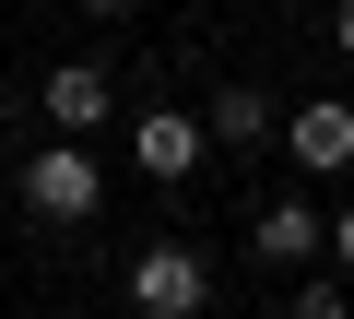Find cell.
Wrapping results in <instances>:
<instances>
[{"instance_id":"obj_12","label":"cell","mask_w":354,"mask_h":319,"mask_svg":"<svg viewBox=\"0 0 354 319\" xmlns=\"http://www.w3.org/2000/svg\"><path fill=\"white\" fill-rule=\"evenodd\" d=\"M0 48H12V24H0Z\"/></svg>"},{"instance_id":"obj_13","label":"cell","mask_w":354,"mask_h":319,"mask_svg":"<svg viewBox=\"0 0 354 319\" xmlns=\"http://www.w3.org/2000/svg\"><path fill=\"white\" fill-rule=\"evenodd\" d=\"M36 319H59V307H36Z\"/></svg>"},{"instance_id":"obj_11","label":"cell","mask_w":354,"mask_h":319,"mask_svg":"<svg viewBox=\"0 0 354 319\" xmlns=\"http://www.w3.org/2000/svg\"><path fill=\"white\" fill-rule=\"evenodd\" d=\"M71 12H95V24H118V12H142V0H71Z\"/></svg>"},{"instance_id":"obj_7","label":"cell","mask_w":354,"mask_h":319,"mask_svg":"<svg viewBox=\"0 0 354 319\" xmlns=\"http://www.w3.org/2000/svg\"><path fill=\"white\" fill-rule=\"evenodd\" d=\"M283 130V107L260 95V83H213V118H201V142H225V154H260Z\"/></svg>"},{"instance_id":"obj_10","label":"cell","mask_w":354,"mask_h":319,"mask_svg":"<svg viewBox=\"0 0 354 319\" xmlns=\"http://www.w3.org/2000/svg\"><path fill=\"white\" fill-rule=\"evenodd\" d=\"M330 48H342V60H354V0H330Z\"/></svg>"},{"instance_id":"obj_8","label":"cell","mask_w":354,"mask_h":319,"mask_svg":"<svg viewBox=\"0 0 354 319\" xmlns=\"http://www.w3.org/2000/svg\"><path fill=\"white\" fill-rule=\"evenodd\" d=\"M295 319H354V295L342 284H295Z\"/></svg>"},{"instance_id":"obj_5","label":"cell","mask_w":354,"mask_h":319,"mask_svg":"<svg viewBox=\"0 0 354 319\" xmlns=\"http://www.w3.org/2000/svg\"><path fill=\"white\" fill-rule=\"evenodd\" d=\"M36 107H48L59 142H95V130L118 118V83H106V60H59V71L36 83Z\"/></svg>"},{"instance_id":"obj_9","label":"cell","mask_w":354,"mask_h":319,"mask_svg":"<svg viewBox=\"0 0 354 319\" xmlns=\"http://www.w3.org/2000/svg\"><path fill=\"white\" fill-rule=\"evenodd\" d=\"M319 248H330V260H342V272H354V201H342V213H330V237H319Z\"/></svg>"},{"instance_id":"obj_3","label":"cell","mask_w":354,"mask_h":319,"mask_svg":"<svg viewBox=\"0 0 354 319\" xmlns=\"http://www.w3.org/2000/svg\"><path fill=\"white\" fill-rule=\"evenodd\" d=\"M272 142L295 154V178H342L354 166V95H295Z\"/></svg>"},{"instance_id":"obj_4","label":"cell","mask_w":354,"mask_h":319,"mask_svg":"<svg viewBox=\"0 0 354 319\" xmlns=\"http://www.w3.org/2000/svg\"><path fill=\"white\" fill-rule=\"evenodd\" d=\"M319 237H330V213H319L307 190H272V201L248 213V260H260V272H307Z\"/></svg>"},{"instance_id":"obj_6","label":"cell","mask_w":354,"mask_h":319,"mask_svg":"<svg viewBox=\"0 0 354 319\" xmlns=\"http://www.w3.org/2000/svg\"><path fill=\"white\" fill-rule=\"evenodd\" d=\"M130 166H142V178H189V166H201V118H189V107H142V118H130Z\"/></svg>"},{"instance_id":"obj_2","label":"cell","mask_w":354,"mask_h":319,"mask_svg":"<svg viewBox=\"0 0 354 319\" xmlns=\"http://www.w3.org/2000/svg\"><path fill=\"white\" fill-rule=\"evenodd\" d=\"M95 201H106V166L83 142H36L24 154V213L36 225H95Z\"/></svg>"},{"instance_id":"obj_1","label":"cell","mask_w":354,"mask_h":319,"mask_svg":"<svg viewBox=\"0 0 354 319\" xmlns=\"http://www.w3.org/2000/svg\"><path fill=\"white\" fill-rule=\"evenodd\" d=\"M118 295H130V319H201V307H213V260H201L189 237H153V248H130Z\"/></svg>"}]
</instances>
